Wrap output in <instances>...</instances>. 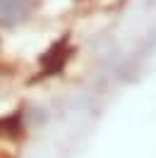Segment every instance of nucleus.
<instances>
[{"label": "nucleus", "instance_id": "obj_1", "mask_svg": "<svg viewBox=\"0 0 156 158\" xmlns=\"http://www.w3.org/2000/svg\"><path fill=\"white\" fill-rule=\"evenodd\" d=\"M31 10V0H0V24H17Z\"/></svg>", "mask_w": 156, "mask_h": 158}]
</instances>
